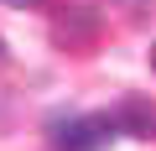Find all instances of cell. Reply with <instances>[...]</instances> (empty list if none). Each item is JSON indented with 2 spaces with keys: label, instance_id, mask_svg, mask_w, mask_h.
I'll use <instances>...</instances> for the list:
<instances>
[{
  "label": "cell",
  "instance_id": "4",
  "mask_svg": "<svg viewBox=\"0 0 156 151\" xmlns=\"http://www.w3.org/2000/svg\"><path fill=\"white\" fill-rule=\"evenodd\" d=\"M0 5H11V11H37L42 0H0Z\"/></svg>",
  "mask_w": 156,
  "mask_h": 151
},
{
  "label": "cell",
  "instance_id": "1",
  "mask_svg": "<svg viewBox=\"0 0 156 151\" xmlns=\"http://www.w3.org/2000/svg\"><path fill=\"white\" fill-rule=\"evenodd\" d=\"M47 130H52V151H99L120 135L109 115H52Z\"/></svg>",
  "mask_w": 156,
  "mask_h": 151
},
{
  "label": "cell",
  "instance_id": "7",
  "mask_svg": "<svg viewBox=\"0 0 156 151\" xmlns=\"http://www.w3.org/2000/svg\"><path fill=\"white\" fill-rule=\"evenodd\" d=\"M151 68H156V47H151Z\"/></svg>",
  "mask_w": 156,
  "mask_h": 151
},
{
  "label": "cell",
  "instance_id": "2",
  "mask_svg": "<svg viewBox=\"0 0 156 151\" xmlns=\"http://www.w3.org/2000/svg\"><path fill=\"white\" fill-rule=\"evenodd\" d=\"M94 37H99V11H89V5H68L52 21V42L57 47H89Z\"/></svg>",
  "mask_w": 156,
  "mask_h": 151
},
{
  "label": "cell",
  "instance_id": "6",
  "mask_svg": "<svg viewBox=\"0 0 156 151\" xmlns=\"http://www.w3.org/2000/svg\"><path fill=\"white\" fill-rule=\"evenodd\" d=\"M0 63H5V37H0Z\"/></svg>",
  "mask_w": 156,
  "mask_h": 151
},
{
  "label": "cell",
  "instance_id": "5",
  "mask_svg": "<svg viewBox=\"0 0 156 151\" xmlns=\"http://www.w3.org/2000/svg\"><path fill=\"white\" fill-rule=\"evenodd\" d=\"M125 5H130V11H135V16H140V11H146V5H151V0H125Z\"/></svg>",
  "mask_w": 156,
  "mask_h": 151
},
{
  "label": "cell",
  "instance_id": "3",
  "mask_svg": "<svg viewBox=\"0 0 156 151\" xmlns=\"http://www.w3.org/2000/svg\"><path fill=\"white\" fill-rule=\"evenodd\" d=\"M109 120H115V130H125V135H140V141L156 135V104H146V99H120V104L109 110Z\"/></svg>",
  "mask_w": 156,
  "mask_h": 151
}]
</instances>
